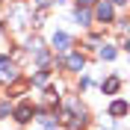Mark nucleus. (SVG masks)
Returning a JSON list of instances; mask_svg holds the SVG:
<instances>
[{
  "label": "nucleus",
  "mask_w": 130,
  "mask_h": 130,
  "mask_svg": "<svg viewBox=\"0 0 130 130\" xmlns=\"http://www.w3.org/2000/svg\"><path fill=\"white\" fill-rule=\"evenodd\" d=\"M0 77L15 80V68H12V62H9V59H3V56H0Z\"/></svg>",
  "instance_id": "obj_1"
},
{
  "label": "nucleus",
  "mask_w": 130,
  "mask_h": 130,
  "mask_svg": "<svg viewBox=\"0 0 130 130\" xmlns=\"http://www.w3.org/2000/svg\"><path fill=\"white\" fill-rule=\"evenodd\" d=\"M68 44H71L68 32H56V36H53V47L56 50H68Z\"/></svg>",
  "instance_id": "obj_2"
},
{
  "label": "nucleus",
  "mask_w": 130,
  "mask_h": 130,
  "mask_svg": "<svg viewBox=\"0 0 130 130\" xmlns=\"http://www.w3.org/2000/svg\"><path fill=\"white\" fill-rule=\"evenodd\" d=\"M95 15L101 18V21H109V18H112V6H109V3H98Z\"/></svg>",
  "instance_id": "obj_3"
},
{
  "label": "nucleus",
  "mask_w": 130,
  "mask_h": 130,
  "mask_svg": "<svg viewBox=\"0 0 130 130\" xmlns=\"http://www.w3.org/2000/svg\"><path fill=\"white\" fill-rule=\"evenodd\" d=\"M30 115H32V106L30 104H21L15 109V118H18V121H30Z\"/></svg>",
  "instance_id": "obj_4"
},
{
  "label": "nucleus",
  "mask_w": 130,
  "mask_h": 130,
  "mask_svg": "<svg viewBox=\"0 0 130 130\" xmlns=\"http://www.w3.org/2000/svg\"><path fill=\"white\" fill-rule=\"evenodd\" d=\"M118 86H121V83H118V77L104 80V92H106V95H115V92H118Z\"/></svg>",
  "instance_id": "obj_5"
},
{
  "label": "nucleus",
  "mask_w": 130,
  "mask_h": 130,
  "mask_svg": "<svg viewBox=\"0 0 130 130\" xmlns=\"http://www.w3.org/2000/svg\"><path fill=\"white\" fill-rule=\"evenodd\" d=\"M127 112V104L124 101H112V106H109V115H124Z\"/></svg>",
  "instance_id": "obj_6"
},
{
  "label": "nucleus",
  "mask_w": 130,
  "mask_h": 130,
  "mask_svg": "<svg viewBox=\"0 0 130 130\" xmlns=\"http://www.w3.org/2000/svg\"><path fill=\"white\" fill-rule=\"evenodd\" d=\"M68 68H71V71H80V68H83V56L71 53V56H68Z\"/></svg>",
  "instance_id": "obj_7"
},
{
  "label": "nucleus",
  "mask_w": 130,
  "mask_h": 130,
  "mask_svg": "<svg viewBox=\"0 0 130 130\" xmlns=\"http://www.w3.org/2000/svg\"><path fill=\"white\" fill-rule=\"evenodd\" d=\"M77 24H89V12L77 6Z\"/></svg>",
  "instance_id": "obj_8"
},
{
  "label": "nucleus",
  "mask_w": 130,
  "mask_h": 130,
  "mask_svg": "<svg viewBox=\"0 0 130 130\" xmlns=\"http://www.w3.org/2000/svg\"><path fill=\"white\" fill-rule=\"evenodd\" d=\"M101 56H104V59H115V50H112V47H104V50H101Z\"/></svg>",
  "instance_id": "obj_9"
},
{
  "label": "nucleus",
  "mask_w": 130,
  "mask_h": 130,
  "mask_svg": "<svg viewBox=\"0 0 130 130\" xmlns=\"http://www.w3.org/2000/svg\"><path fill=\"white\" fill-rule=\"evenodd\" d=\"M6 112H9V106H6V104H0V118H3Z\"/></svg>",
  "instance_id": "obj_10"
},
{
  "label": "nucleus",
  "mask_w": 130,
  "mask_h": 130,
  "mask_svg": "<svg viewBox=\"0 0 130 130\" xmlns=\"http://www.w3.org/2000/svg\"><path fill=\"white\" fill-rule=\"evenodd\" d=\"M92 3H95V0H80V6L86 9V6H92Z\"/></svg>",
  "instance_id": "obj_11"
},
{
  "label": "nucleus",
  "mask_w": 130,
  "mask_h": 130,
  "mask_svg": "<svg viewBox=\"0 0 130 130\" xmlns=\"http://www.w3.org/2000/svg\"><path fill=\"white\" fill-rule=\"evenodd\" d=\"M36 3H39V6H44V3H50V0H36Z\"/></svg>",
  "instance_id": "obj_12"
},
{
  "label": "nucleus",
  "mask_w": 130,
  "mask_h": 130,
  "mask_svg": "<svg viewBox=\"0 0 130 130\" xmlns=\"http://www.w3.org/2000/svg\"><path fill=\"white\" fill-rule=\"evenodd\" d=\"M109 3H127V0H109Z\"/></svg>",
  "instance_id": "obj_13"
},
{
  "label": "nucleus",
  "mask_w": 130,
  "mask_h": 130,
  "mask_svg": "<svg viewBox=\"0 0 130 130\" xmlns=\"http://www.w3.org/2000/svg\"><path fill=\"white\" fill-rule=\"evenodd\" d=\"M56 3H62V0H56Z\"/></svg>",
  "instance_id": "obj_14"
}]
</instances>
